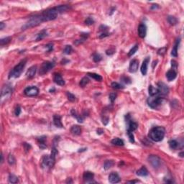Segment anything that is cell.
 Instances as JSON below:
<instances>
[{
	"instance_id": "cell-1",
	"label": "cell",
	"mask_w": 184,
	"mask_h": 184,
	"mask_svg": "<svg viewBox=\"0 0 184 184\" xmlns=\"http://www.w3.org/2000/svg\"><path fill=\"white\" fill-rule=\"evenodd\" d=\"M165 129L163 127H155L149 132V138L154 142H160L163 140Z\"/></svg>"
},
{
	"instance_id": "cell-2",
	"label": "cell",
	"mask_w": 184,
	"mask_h": 184,
	"mask_svg": "<svg viewBox=\"0 0 184 184\" xmlns=\"http://www.w3.org/2000/svg\"><path fill=\"white\" fill-rule=\"evenodd\" d=\"M26 63H27V60L26 59H24L22 61H21L12 71L11 72L9 73V79H11V78H17L19 77L21 75V73H22L23 70H24V68L26 65Z\"/></svg>"
},
{
	"instance_id": "cell-3",
	"label": "cell",
	"mask_w": 184,
	"mask_h": 184,
	"mask_svg": "<svg viewBox=\"0 0 184 184\" xmlns=\"http://www.w3.org/2000/svg\"><path fill=\"white\" fill-rule=\"evenodd\" d=\"M163 102L164 99L163 97H161L159 94L155 95V96H152L149 97L147 99L148 105L152 109H156L158 106H160Z\"/></svg>"
},
{
	"instance_id": "cell-4",
	"label": "cell",
	"mask_w": 184,
	"mask_h": 184,
	"mask_svg": "<svg viewBox=\"0 0 184 184\" xmlns=\"http://www.w3.org/2000/svg\"><path fill=\"white\" fill-rule=\"evenodd\" d=\"M56 161V158L51 155H44L41 160L42 168H53Z\"/></svg>"
},
{
	"instance_id": "cell-5",
	"label": "cell",
	"mask_w": 184,
	"mask_h": 184,
	"mask_svg": "<svg viewBox=\"0 0 184 184\" xmlns=\"http://www.w3.org/2000/svg\"><path fill=\"white\" fill-rule=\"evenodd\" d=\"M125 120H126L127 125V133L133 132L135 130H136L137 129V127H138L137 123L132 120L131 117L129 114L125 116Z\"/></svg>"
},
{
	"instance_id": "cell-6",
	"label": "cell",
	"mask_w": 184,
	"mask_h": 184,
	"mask_svg": "<svg viewBox=\"0 0 184 184\" xmlns=\"http://www.w3.org/2000/svg\"><path fill=\"white\" fill-rule=\"evenodd\" d=\"M55 65V63L53 62L50 61H45L43 62L41 65L40 68V71L39 73L40 76H43L45 73H47L48 71H50Z\"/></svg>"
},
{
	"instance_id": "cell-7",
	"label": "cell",
	"mask_w": 184,
	"mask_h": 184,
	"mask_svg": "<svg viewBox=\"0 0 184 184\" xmlns=\"http://www.w3.org/2000/svg\"><path fill=\"white\" fill-rule=\"evenodd\" d=\"M12 94V88L8 85L4 86L1 91V102L3 101L4 97H6V99H9L11 96Z\"/></svg>"
},
{
	"instance_id": "cell-8",
	"label": "cell",
	"mask_w": 184,
	"mask_h": 184,
	"mask_svg": "<svg viewBox=\"0 0 184 184\" xmlns=\"http://www.w3.org/2000/svg\"><path fill=\"white\" fill-rule=\"evenodd\" d=\"M148 162L151 164V165L154 168H158L160 166L161 160H160V158L158 156L154 155H150L148 157Z\"/></svg>"
},
{
	"instance_id": "cell-9",
	"label": "cell",
	"mask_w": 184,
	"mask_h": 184,
	"mask_svg": "<svg viewBox=\"0 0 184 184\" xmlns=\"http://www.w3.org/2000/svg\"><path fill=\"white\" fill-rule=\"evenodd\" d=\"M24 93L27 96H35L38 94L39 89L36 86H30L26 88L24 91Z\"/></svg>"
},
{
	"instance_id": "cell-10",
	"label": "cell",
	"mask_w": 184,
	"mask_h": 184,
	"mask_svg": "<svg viewBox=\"0 0 184 184\" xmlns=\"http://www.w3.org/2000/svg\"><path fill=\"white\" fill-rule=\"evenodd\" d=\"M109 181L111 184H117L120 181V177L116 172H112L109 176Z\"/></svg>"
},
{
	"instance_id": "cell-11",
	"label": "cell",
	"mask_w": 184,
	"mask_h": 184,
	"mask_svg": "<svg viewBox=\"0 0 184 184\" xmlns=\"http://www.w3.org/2000/svg\"><path fill=\"white\" fill-rule=\"evenodd\" d=\"M158 88L159 90V94H160L166 95L169 92V88H168V86L163 82L158 83Z\"/></svg>"
},
{
	"instance_id": "cell-12",
	"label": "cell",
	"mask_w": 184,
	"mask_h": 184,
	"mask_svg": "<svg viewBox=\"0 0 184 184\" xmlns=\"http://www.w3.org/2000/svg\"><path fill=\"white\" fill-rule=\"evenodd\" d=\"M94 177V173L90 171H86V172H84V173L83 175V180L86 183H95L94 181H93Z\"/></svg>"
},
{
	"instance_id": "cell-13",
	"label": "cell",
	"mask_w": 184,
	"mask_h": 184,
	"mask_svg": "<svg viewBox=\"0 0 184 184\" xmlns=\"http://www.w3.org/2000/svg\"><path fill=\"white\" fill-rule=\"evenodd\" d=\"M139 68V61L137 59H134L130 62L129 66V71L130 73H135Z\"/></svg>"
},
{
	"instance_id": "cell-14",
	"label": "cell",
	"mask_w": 184,
	"mask_h": 184,
	"mask_svg": "<svg viewBox=\"0 0 184 184\" xmlns=\"http://www.w3.org/2000/svg\"><path fill=\"white\" fill-rule=\"evenodd\" d=\"M147 34V27L144 24H141L138 27V35L141 38H144Z\"/></svg>"
},
{
	"instance_id": "cell-15",
	"label": "cell",
	"mask_w": 184,
	"mask_h": 184,
	"mask_svg": "<svg viewBox=\"0 0 184 184\" xmlns=\"http://www.w3.org/2000/svg\"><path fill=\"white\" fill-rule=\"evenodd\" d=\"M177 76V73L175 70L171 69L170 71H168L166 73V78L169 81H173Z\"/></svg>"
},
{
	"instance_id": "cell-16",
	"label": "cell",
	"mask_w": 184,
	"mask_h": 184,
	"mask_svg": "<svg viewBox=\"0 0 184 184\" xmlns=\"http://www.w3.org/2000/svg\"><path fill=\"white\" fill-rule=\"evenodd\" d=\"M53 81L54 82L59 85V86H64L65 85V81L62 78V76L59 73H55L53 76Z\"/></svg>"
},
{
	"instance_id": "cell-17",
	"label": "cell",
	"mask_w": 184,
	"mask_h": 184,
	"mask_svg": "<svg viewBox=\"0 0 184 184\" xmlns=\"http://www.w3.org/2000/svg\"><path fill=\"white\" fill-rule=\"evenodd\" d=\"M150 62V57L146 58L143 61V63L142 64L141 66V73H143V75L145 76L147 74V66H148V63Z\"/></svg>"
},
{
	"instance_id": "cell-18",
	"label": "cell",
	"mask_w": 184,
	"mask_h": 184,
	"mask_svg": "<svg viewBox=\"0 0 184 184\" xmlns=\"http://www.w3.org/2000/svg\"><path fill=\"white\" fill-rule=\"evenodd\" d=\"M36 71H37V67L35 65H33L32 67H30L27 73H26V76L28 78V79H32L35 76V73H36Z\"/></svg>"
},
{
	"instance_id": "cell-19",
	"label": "cell",
	"mask_w": 184,
	"mask_h": 184,
	"mask_svg": "<svg viewBox=\"0 0 184 184\" xmlns=\"http://www.w3.org/2000/svg\"><path fill=\"white\" fill-rule=\"evenodd\" d=\"M53 123L57 127H59V128L63 127V124L61 122V117L60 115L56 114L53 116Z\"/></svg>"
},
{
	"instance_id": "cell-20",
	"label": "cell",
	"mask_w": 184,
	"mask_h": 184,
	"mask_svg": "<svg viewBox=\"0 0 184 184\" xmlns=\"http://www.w3.org/2000/svg\"><path fill=\"white\" fill-rule=\"evenodd\" d=\"M71 132L74 135H79L81 133V129L79 125H73L71 129Z\"/></svg>"
},
{
	"instance_id": "cell-21",
	"label": "cell",
	"mask_w": 184,
	"mask_h": 184,
	"mask_svg": "<svg viewBox=\"0 0 184 184\" xmlns=\"http://www.w3.org/2000/svg\"><path fill=\"white\" fill-rule=\"evenodd\" d=\"M148 91H149V94H150V96L160 94H159V90H158V88H155V87L152 86V85H150V86H149Z\"/></svg>"
},
{
	"instance_id": "cell-22",
	"label": "cell",
	"mask_w": 184,
	"mask_h": 184,
	"mask_svg": "<svg viewBox=\"0 0 184 184\" xmlns=\"http://www.w3.org/2000/svg\"><path fill=\"white\" fill-rule=\"evenodd\" d=\"M180 42H181V39L178 38L176 42V44H175V45H174V47L172 50L171 55L174 57H177V56H178V45L180 44Z\"/></svg>"
},
{
	"instance_id": "cell-23",
	"label": "cell",
	"mask_w": 184,
	"mask_h": 184,
	"mask_svg": "<svg viewBox=\"0 0 184 184\" xmlns=\"http://www.w3.org/2000/svg\"><path fill=\"white\" fill-rule=\"evenodd\" d=\"M137 175L139 176H143V177L147 176L148 175V170L144 166H143L140 169H139L137 171Z\"/></svg>"
},
{
	"instance_id": "cell-24",
	"label": "cell",
	"mask_w": 184,
	"mask_h": 184,
	"mask_svg": "<svg viewBox=\"0 0 184 184\" xmlns=\"http://www.w3.org/2000/svg\"><path fill=\"white\" fill-rule=\"evenodd\" d=\"M45 140H46V137L45 136L43 137H38V141L40 144V149H45L46 148V144H45Z\"/></svg>"
},
{
	"instance_id": "cell-25",
	"label": "cell",
	"mask_w": 184,
	"mask_h": 184,
	"mask_svg": "<svg viewBox=\"0 0 184 184\" xmlns=\"http://www.w3.org/2000/svg\"><path fill=\"white\" fill-rule=\"evenodd\" d=\"M169 146H170V147L172 149V150H176L178 147V146H179V143L176 140H170V141H169Z\"/></svg>"
},
{
	"instance_id": "cell-26",
	"label": "cell",
	"mask_w": 184,
	"mask_h": 184,
	"mask_svg": "<svg viewBox=\"0 0 184 184\" xmlns=\"http://www.w3.org/2000/svg\"><path fill=\"white\" fill-rule=\"evenodd\" d=\"M88 75L89 76H91V78H93L94 79H95L96 81H102V77L100 75L97 74V73H88Z\"/></svg>"
},
{
	"instance_id": "cell-27",
	"label": "cell",
	"mask_w": 184,
	"mask_h": 184,
	"mask_svg": "<svg viewBox=\"0 0 184 184\" xmlns=\"http://www.w3.org/2000/svg\"><path fill=\"white\" fill-rule=\"evenodd\" d=\"M112 143L114 145H117V146H123L124 144V143L123 141L122 140L120 139V138H114L112 140Z\"/></svg>"
},
{
	"instance_id": "cell-28",
	"label": "cell",
	"mask_w": 184,
	"mask_h": 184,
	"mask_svg": "<svg viewBox=\"0 0 184 184\" xmlns=\"http://www.w3.org/2000/svg\"><path fill=\"white\" fill-rule=\"evenodd\" d=\"M71 114H72L73 117H76V118L77 119V120H78L79 122L82 123L83 122V118L82 117L81 115H79L74 109H72V110H71Z\"/></svg>"
},
{
	"instance_id": "cell-29",
	"label": "cell",
	"mask_w": 184,
	"mask_h": 184,
	"mask_svg": "<svg viewBox=\"0 0 184 184\" xmlns=\"http://www.w3.org/2000/svg\"><path fill=\"white\" fill-rule=\"evenodd\" d=\"M46 36H47V31L45 30H43L38 35L37 38H36V41L40 40L42 39H43L44 38H45Z\"/></svg>"
},
{
	"instance_id": "cell-30",
	"label": "cell",
	"mask_w": 184,
	"mask_h": 184,
	"mask_svg": "<svg viewBox=\"0 0 184 184\" xmlns=\"http://www.w3.org/2000/svg\"><path fill=\"white\" fill-rule=\"evenodd\" d=\"M19 180H18V178L15 176V175H12V174H10L9 176V182L11 183V184H17L18 183Z\"/></svg>"
},
{
	"instance_id": "cell-31",
	"label": "cell",
	"mask_w": 184,
	"mask_h": 184,
	"mask_svg": "<svg viewBox=\"0 0 184 184\" xmlns=\"http://www.w3.org/2000/svg\"><path fill=\"white\" fill-rule=\"evenodd\" d=\"M114 165V162L113 160H106L104 163V168L105 170H109Z\"/></svg>"
},
{
	"instance_id": "cell-32",
	"label": "cell",
	"mask_w": 184,
	"mask_h": 184,
	"mask_svg": "<svg viewBox=\"0 0 184 184\" xmlns=\"http://www.w3.org/2000/svg\"><path fill=\"white\" fill-rule=\"evenodd\" d=\"M168 21L172 25H175L178 22V20L175 17H173V16H169V17H168Z\"/></svg>"
},
{
	"instance_id": "cell-33",
	"label": "cell",
	"mask_w": 184,
	"mask_h": 184,
	"mask_svg": "<svg viewBox=\"0 0 184 184\" xmlns=\"http://www.w3.org/2000/svg\"><path fill=\"white\" fill-rule=\"evenodd\" d=\"M88 82H89V79H88V77H86V76H85V77H83L81 80L79 85H80V86H81V87H84L85 86H86V85L88 83Z\"/></svg>"
},
{
	"instance_id": "cell-34",
	"label": "cell",
	"mask_w": 184,
	"mask_h": 184,
	"mask_svg": "<svg viewBox=\"0 0 184 184\" xmlns=\"http://www.w3.org/2000/svg\"><path fill=\"white\" fill-rule=\"evenodd\" d=\"M137 50H138V45H135L129 50V52L128 53V56H129V57L132 56L137 51Z\"/></svg>"
},
{
	"instance_id": "cell-35",
	"label": "cell",
	"mask_w": 184,
	"mask_h": 184,
	"mask_svg": "<svg viewBox=\"0 0 184 184\" xmlns=\"http://www.w3.org/2000/svg\"><path fill=\"white\" fill-rule=\"evenodd\" d=\"M12 40V38L11 37H7V38H2L0 40V45H7L8 44L10 41Z\"/></svg>"
},
{
	"instance_id": "cell-36",
	"label": "cell",
	"mask_w": 184,
	"mask_h": 184,
	"mask_svg": "<svg viewBox=\"0 0 184 184\" xmlns=\"http://www.w3.org/2000/svg\"><path fill=\"white\" fill-rule=\"evenodd\" d=\"M7 160H8V163H9V165H14V164L15 163V161H16L14 155H12V154H9V155H8Z\"/></svg>"
},
{
	"instance_id": "cell-37",
	"label": "cell",
	"mask_w": 184,
	"mask_h": 184,
	"mask_svg": "<svg viewBox=\"0 0 184 184\" xmlns=\"http://www.w3.org/2000/svg\"><path fill=\"white\" fill-rule=\"evenodd\" d=\"M111 86L114 89H121V88H124L122 85H121V84H120L117 82H112V84H111Z\"/></svg>"
},
{
	"instance_id": "cell-38",
	"label": "cell",
	"mask_w": 184,
	"mask_h": 184,
	"mask_svg": "<svg viewBox=\"0 0 184 184\" xmlns=\"http://www.w3.org/2000/svg\"><path fill=\"white\" fill-rule=\"evenodd\" d=\"M72 52V47L71 45H66L63 50V53L66 55H69L71 54Z\"/></svg>"
},
{
	"instance_id": "cell-39",
	"label": "cell",
	"mask_w": 184,
	"mask_h": 184,
	"mask_svg": "<svg viewBox=\"0 0 184 184\" xmlns=\"http://www.w3.org/2000/svg\"><path fill=\"white\" fill-rule=\"evenodd\" d=\"M102 59V56L99 53H94L93 55V60L94 62H99Z\"/></svg>"
},
{
	"instance_id": "cell-40",
	"label": "cell",
	"mask_w": 184,
	"mask_h": 184,
	"mask_svg": "<svg viewBox=\"0 0 184 184\" xmlns=\"http://www.w3.org/2000/svg\"><path fill=\"white\" fill-rule=\"evenodd\" d=\"M117 94L115 93V92H112V93H111L110 94H109V100H110V102L112 103H113L114 101H115V99H116V98H117Z\"/></svg>"
},
{
	"instance_id": "cell-41",
	"label": "cell",
	"mask_w": 184,
	"mask_h": 184,
	"mask_svg": "<svg viewBox=\"0 0 184 184\" xmlns=\"http://www.w3.org/2000/svg\"><path fill=\"white\" fill-rule=\"evenodd\" d=\"M66 95H67L68 99L69 101L73 102V101L76 100V96H75L73 94H71V93H70V92H67V93H66Z\"/></svg>"
},
{
	"instance_id": "cell-42",
	"label": "cell",
	"mask_w": 184,
	"mask_h": 184,
	"mask_svg": "<svg viewBox=\"0 0 184 184\" xmlns=\"http://www.w3.org/2000/svg\"><path fill=\"white\" fill-rule=\"evenodd\" d=\"M166 50H167V48L166 47H164V48H162L158 50V54L160 55V56H164L165 53H166Z\"/></svg>"
},
{
	"instance_id": "cell-43",
	"label": "cell",
	"mask_w": 184,
	"mask_h": 184,
	"mask_svg": "<svg viewBox=\"0 0 184 184\" xmlns=\"http://www.w3.org/2000/svg\"><path fill=\"white\" fill-rule=\"evenodd\" d=\"M94 23V20L91 18V17H88L86 18V20H85V24L87 25H91Z\"/></svg>"
},
{
	"instance_id": "cell-44",
	"label": "cell",
	"mask_w": 184,
	"mask_h": 184,
	"mask_svg": "<svg viewBox=\"0 0 184 184\" xmlns=\"http://www.w3.org/2000/svg\"><path fill=\"white\" fill-rule=\"evenodd\" d=\"M121 81L124 83H127V84H128V83H131V79L129 78V77H126V76H122V78H121Z\"/></svg>"
},
{
	"instance_id": "cell-45",
	"label": "cell",
	"mask_w": 184,
	"mask_h": 184,
	"mask_svg": "<svg viewBox=\"0 0 184 184\" xmlns=\"http://www.w3.org/2000/svg\"><path fill=\"white\" fill-rule=\"evenodd\" d=\"M128 136H129V142L131 143H135V139H134V135L132 134V132H129V133H127Z\"/></svg>"
},
{
	"instance_id": "cell-46",
	"label": "cell",
	"mask_w": 184,
	"mask_h": 184,
	"mask_svg": "<svg viewBox=\"0 0 184 184\" xmlns=\"http://www.w3.org/2000/svg\"><path fill=\"white\" fill-rule=\"evenodd\" d=\"M21 113V108L20 106L19 105L17 106V107L15 108V114L16 116H19L20 114Z\"/></svg>"
},
{
	"instance_id": "cell-47",
	"label": "cell",
	"mask_w": 184,
	"mask_h": 184,
	"mask_svg": "<svg viewBox=\"0 0 184 184\" xmlns=\"http://www.w3.org/2000/svg\"><path fill=\"white\" fill-rule=\"evenodd\" d=\"M45 47L48 48V52H50L53 50V45L50 43V44H48L45 45Z\"/></svg>"
},
{
	"instance_id": "cell-48",
	"label": "cell",
	"mask_w": 184,
	"mask_h": 184,
	"mask_svg": "<svg viewBox=\"0 0 184 184\" xmlns=\"http://www.w3.org/2000/svg\"><path fill=\"white\" fill-rule=\"evenodd\" d=\"M23 146L24 147V150H25V152H27L30 150V149L31 148V146L27 143H23Z\"/></svg>"
},
{
	"instance_id": "cell-49",
	"label": "cell",
	"mask_w": 184,
	"mask_h": 184,
	"mask_svg": "<svg viewBox=\"0 0 184 184\" xmlns=\"http://www.w3.org/2000/svg\"><path fill=\"white\" fill-rule=\"evenodd\" d=\"M171 65H172V67H173V70H176L178 67V64H177V62L172 60L171 61Z\"/></svg>"
},
{
	"instance_id": "cell-50",
	"label": "cell",
	"mask_w": 184,
	"mask_h": 184,
	"mask_svg": "<svg viewBox=\"0 0 184 184\" xmlns=\"http://www.w3.org/2000/svg\"><path fill=\"white\" fill-rule=\"evenodd\" d=\"M114 52H115L114 49H112V48H111V49H109V50H107L106 51V53L108 56H111V55L114 54Z\"/></svg>"
},
{
	"instance_id": "cell-51",
	"label": "cell",
	"mask_w": 184,
	"mask_h": 184,
	"mask_svg": "<svg viewBox=\"0 0 184 184\" xmlns=\"http://www.w3.org/2000/svg\"><path fill=\"white\" fill-rule=\"evenodd\" d=\"M109 32H102L100 35H99V38H105L106 36H109Z\"/></svg>"
},
{
	"instance_id": "cell-52",
	"label": "cell",
	"mask_w": 184,
	"mask_h": 184,
	"mask_svg": "<svg viewBox=\"0 0 184 184\" xmlns=\"http://www.w3.org/2000/svg\"><path fill=\"white\" fill-rule=\"evenodd\" d=\"M102 122L103 124H104V125H106L108 122H109V119L108 118V117H104V119L102 120Z\"/></svg>"
},
{
	"instance_id": "cell-53",
	"label": "cell",
	"mask_w": 184,
	"mask_h": 184,
	"mask_svg": "<svg viewBox=\"0 0 184 184\" xmlns=\"http://www.w3.org/2000/svg\"><path fill=\"white\" fill-rule=\"evenodd\" d=\"M5 27V24H4V22H1L0 23V30H2L3 29H4V27Z\"/></svg>"
},
{
	"instance_id": "cell-54",
	"label": "cell",
	"mask_w": 184,
	"mask_h": 184,
	"mask_svg": "<svg viewBox=\"0 0 184 184\" xmlns=\"http://www.w3.org/2000/svg\"><path fill=\"white\" fill-rule=\"evenodd\" d=\"M104 133V130L102 129H97V134L98 135H102Z\"/></svg>"
},
{
	"instance_id": "cell-55",
	"label": "cell",
	"mask_w": 184,
	"mask_h": 184,
	"mask_svg": "<svg viewBox=\"0 0 184 184\" xmlns=\"http://www.w3.org/2000/svg\"><path fill=\"white\" fill-rule=\"evenodd\" d=\"M159 7H158V4H153L152 7H151V9H158Z\"/></svg>"
},
{
	"instance_id": "cell-56",
	"label": "cell",
	"mask_w": 184,
	"mask_h": 184,
	"mask_svg": "<svg viewBox=\"0 0 184 184\" xmlns=\"http://www.w3.org/2000/svg\"><path fill=\"white\" fill-rule=\"evenodd\" d=\"M138 181H127V183L129 184H135V183H138Z\"/></svg>"
},
{
	"instance_id": "cell-57",
	"label": "cell",
	"mask_w": 184,
	"mask_h": 184,
	"mask_svg": "<svg viewBox=\"0 0 184 184\" xmlns=\"http://www.w3.org/2000/svg\"><path fill=\"white\" fill-rule=\"evenodd\" d=\"M66 183H73V181L71 180V178H68V180H67Z\"/></svg>"
},
{
	"instance_id": "cell-58",
	"label": "cell",
	"mask_w": 184,
	"mask_h": 184,
	"mask_svg": "<svg viewBox=\"0 0 184 184\" xmlns=\"http://www.w3.org/2000/svg\"><path fill=\"white\" fill-rule=\"evenodd\" d=\"M86 150V148H84V149H80V150H79V152H82V151H85Z\"/></svg>"
},
{
	"instance_id": "cell-59",
	"label": "cell",
	"mask_w": 184,
	"mask_h": 184,
	"mask_svg": "<svg viewBox=\"0 0 184 184\" xmlns=\"http://www.w3.org/2000/svg\"><path fill=\"white\" fill-rule=\"evenodd\" d=\"M180 156H181V157H182V158L184 157V152H183L180 153Z\"/></svg>"
},
{
	"instance_id": "cell-60",
	"label": "cell",
	"mask_w": 184,
	"mask_h": 184,
	"mask_svg": "<svg viewBox=\"0 0 184 184\" xmlns=\"http://www.w3.org/2000/svg\"><path fill=\"white\" fill-rule=\"evenodd\" d=\"M3 161H4V158H3V155H1V163H2Z\"/></svg>"
}]
</instances>
